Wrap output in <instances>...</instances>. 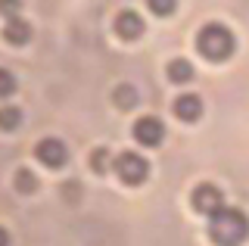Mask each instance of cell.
Instances as JSON below:
<instances>
[{"mask_svg":"<svg viewBox=\"0 0 249 246\" xmlns=\"http://www.w3.org/2000/svg\"><path fill=\"white\" fill-rule=\"evenodd\" d=\"M209 237H212L218 246H240L249 237L246 212L233 209V206H221L218 212L209 215Z\"/></svg>","mask_w":249,"mask_h":246,"instance_id":"6da1fadb","label":"cell"},{"mask_svg":"<svg viewBox=\"0 0 249 246\" xmlns=\"http://www.w3.org/2000/svg\"><path fill=\"white\" fill-rule=\"evenodd\" d=\"M196 50L209 59V63H224V59H231L233 50H237V37H233V32L228 25L209 22V25H202L199 35H196Z\"/></svg>","mask_w":249,"mask_h":246,"instance_id":"7a4b0ae2","label":"cell"},{"mask_svg":"<svg viewBox=\"0 0 249 246\" xmlns=\"http://www.w3.org/2000/svg\"><path fill=\"white\" fill-rule=\"evenodd\" d=\"M112 172L119 175L124 184L137 187V184H143L146 178H150V162H146V159L140 156V153L124 150V153H119V156L112 159Z\"/></svg>","mask_w":249,"mask_h":246,"instance_id":"3957f363","label":"cell"},{"mask_svg":"<svg viewBox=\"0 0 249 246\" xmlns=\"http://www.w3.org/2000/svg\"><path fill=\"white\" fill-rule=\"evenodd\" d=\"M134 137L143 147H159V143L165 141V125H162V119H156V115H143V119L134 122Z\"/></svg>","mask_w":249,"mask_h":246,"instance_id":"277c9868","label":"cell"},{"mask_svg":"<svg viewBox=\"0 0 249 246\" xmlns=\"http://www.w3.org/2000/svg\"><path fill=\"white\" fill-rule=\"evenodd\" d=\"M35 156L41 159L47 168H59V165H66L69 150H66V143H62L59 137H44V141L35 147Z\"/></svg>","mask_w":249,"mask_h":246,"instance_id":"5b68a950","label":"cell"},{"mask_svg":"<svg viewBox=\"0 0 249 246\" xmlns=\"http://www.w3.org/2000/svg\"><path fill=\"white\" fill-rule=\"evenodd\" d=\"M190 199H193V209L202 212V215H212V212H218L224 206V196H221V190H218L215 184H199Z\"/></svg>","mask_w":249,"mask_h":246,"instance_id":"8992f818","label":"cell"},{"mask_svg":"<svg viewBox=\"0 0 249 246\" xmlns=\"http://www.w3.org/2000/svg\"><path fill=\"white\" fill-rule=\"evenodd\" d=\"M115 32H119V37H124V41H134V37L143 35V19H140L134 10H122L119 16H115Z\"/></svg>","mask_w":249,"mask_h":246,"instance_id":"52a82bcc","label":"cell"},{"mask_svg":"<svg viewBox=\"0 0 249 246\" xmlns=\"http://www.w3.org/2000/svg\"><path fill=\"white\" fill-rule=\"evenodd\" d=\"M175 115L181 122H196L202 115V100L196 94H181L175 100Z\"/></svg>","mask_w":249,"mask_h":246,"instance_id":"ba28073f","label":"cell"},{"mask_svg":"<svg viewBox=\"0 0 249 246\" xmlns=\"http://www.w3.org/2000/svg\"><path fill=\"white\" fill-rule=\"evenodd\" d=\"M3 37L10 44H25V41H31V25L22 16H13V19H6V25H3Z\"/></svg>","mask_w":249,"mask_h":246,"instance_id":"9c48e42d","label":"cell"},{"mask_svg":"<svg viewBox=\"0 0 249 246\" xmlns=\"http://www.w3.org/2000/svg\"><path fill=\"white\" fill-rule=\"evenodd\" d=\"M19 125H22V109L13 106V103H3L0 106V128H3V131H13V128H19Z\"/></svg>","mask_w":249,"mask_h":246,"instance_id":"30bf717a","label":"cell"},{"mask_svg":"<svg viewBox=\"0 0 249 246\" xmlns=\"http://www.w3.org/2000/svg\"><path fill=\"white\" fill-rule=\"evenodd\" d=\"M168 78L178 81V84L190 81L193 78V66L187 63V59H171V63H168Z\"/></svg>","mask_w":249,"mask_h":246,"instance_id":"8fae6325","label":"cell"},{"mask_svg":"<svg viewBox=\"0 0 249 246\" xmlns=\"http://www.w3.org/2000/svg\"><path fill=\"white\" fill-rule=\"evenodd\" d=\"M13 94H16V75L10 69H0V100H6Z\"/></svg>","mask_w":249,"mask_h":246,"instance_id":"7c38bea8","label":"cell"},{"mask_svg":"<svg viewBox=\"0 0 249 246\" xmlns=\"http://www.w3.org/2000/svg\"><path fill=\"white\" fill-rule=\"evenodd\" d=\"M146 6L156 13V16H171L178 6V0H146Z\"/></svg>","mask_w":249,"mask_h":246,"instance_id":"4fadbf2b","label":"cell"},{"mask_svg":"<svg viewBox=\"0 0 249 246\" xmlns=\"http://www.w3.org/2000/svg\"><path fill=\"white\" fill-rule=\"evenodd\" d=\"M115 100H119V106H124V109H128V106H134V103H137V90L124 84V88L115 90Z\"/></svg>","mask_w":249,"mask_h":246,"instance_id":"5bb4252c","label":"cell"},{"mask_svg":"<svg viewBox=\"0 0 249 246\" xmlns=\"http://www.w3.org/2000/svg\"><path fill=\"white\" fill-rule=\"evenodd\" d=\"M0 16L3 19L22 16V0H0Z\"/></svg>","mask_w":249,"mask_h":246,"instance_id":"9a60e30c","label":"cell"},{"mask_svg":"<svg viewBox=\"0 0 249 246\" xmlns=\"http://www.w3.org/2000/svg\"><path fill=\"white\" fill-rule=\"evenodd\" d=\"M109 162H112V156H109V150H103V147H100V150L90 156V165L97 168V172H106V168H109Z\"/></svg>","mask_w":249,"mask_h":246,"instance_id":"2e32d148","label":"cell"},{"mask_svg":"<svg viewBox=\"0 0 249 246\" xmlns=\"http://www.w3.org/2000/svg\"><path fill=\"white\" fill-rule=\"evenodd\" d=\"M19 187H25V190H35V187H37L35 175H31L28 168H22V172H19Z\"/></svg>","mask_w":249,"mask_h":246,"instance_id":"e0dca14e","label":"cell"},{"mask_svg":"<svg viewBox=\"0 0 249 246\" xmlns=\"http://www.w3.org/2000/svg\"><path fill=\"white\" fill-rule=\"evenodd\" d=\"M0 246H10V230L0 225Z\"/></svg>","mask_w":249,"mask_h":246,"instance_id":"ac0fdd59","label":"cell"}]
</instances>
